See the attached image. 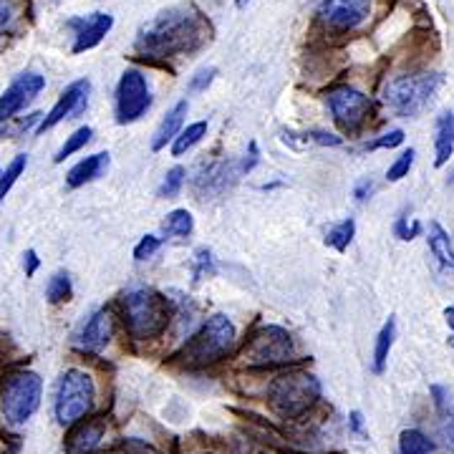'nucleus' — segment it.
Here are the masks:
<instances>
[{
	"instance_id": "obj_1",
	"label": "nucleus",
	"mask_w": 454,
	"mask_h": 454,
	"mask_svg": "<svg viewBox=\"0 0 454 454\" xmlns=\"http://www.w3.org/2000/svg\"><path fill=\"white\" fill-rule=\"evenodd\" d=\"M210 23L192 5H175L154 16L137 35V51L146 59H172L202 49L210 41Z\"/></svg>"
},
{
	"instance_id": "obj_2",
	"label": "nucleus",
	"mask_w": 454,
	"mask_h": 454,
	"mask_svg": "<svg viewBox=\"0 0 454 454\" xmlns=\"http://www.w3.org/2000/svg\"><path fill=\"white\" fill-rule=\"evenodd\" d=\"M232 348H235V325L225 313H215L172 358L184 364L187 369H205L230 356Z\"/></svg>"
},
{
	"instance_id": "obj_3",
	"label": "nucleus",
	"mask_w": 454,
	"mask_h": 454,
	"mask_svg": "<svg viewBox=\"0 0 454 454\" xmlns=\"http://www.w3.org/2000/svg\"><path fill=\"white\" fill-rule=\"evenodd\" d=\"M121 318L131 339H157L167 331L172 318L169 301L152 288H134L121 298Z\"/></svg>"
},
{
	"instance_id": "obj_4",
	"label": "nucleus",
	"mask_w": 454,
	"mask_h": 454,
	"mask_svg": "<svg viewBox=\"0 0 454 454\" xmlns=\"http://www.w3.org/2000/svg\"><path fill=\"white\" fill-rule=\"evenodd\" d=\"M321 399V381L309 372L280 373L268 387V404L280 419H298Z\"/></svg>"
},
{
	"instance_id": "obj_5",
	"label": "nucleus",
	"mask_w": 454,
	"mask_h": 454,
	"mask_svg": "<svg viewBox=\"0 0 454 454\" xmlns=\"http://www.w3.org/2000/svg\"><path fill=\"white\" fill-rule=\"evenodd\" d=\"M442 76L439 74H411V76H396L391 79L381 98L387 109L396 116H417L429 106V101L437 97Z\"/></svg>"
},
{
	"instance_id": "obj_6",
	"label": "nucleus",
	"mask_w": 454,
	"mask_h": 454,
	"mask_svg": "<svg viewBox=\"0 0 454 454\" xmlns=\"http://www.w3.org/2000/svg\"><path fill=\"white\" fill-rule=\"evenodd\" d=\"M295 356L291 333L280 325H260L258 331L245 340L240 358L243 364L253 369H265V366H283L291 364Z\"/></svg>"
},
{
	"instance_id": "obj_7",
	"label": "nucleus",
	"mask_w": 454,
	"mask_h": 454,
	"mask_svg": "<svg viewBox=\"0 0 454 454\" xmlns=\"http://www.w3.org/2000/svg\"><path fill=\"white\" fill-rule=\"evenodd\" d=\"M94 381L86 372L79 369H68L59 381V391H56V419L64 427H74L82 422L83 417L94 409Z\"/></svg>"
},
{
	"instance_id": "obj_8",
	"label": "nucleus",
	"mask_w": 454,
	"mask_h": 454,
	"mask_svg": "<svg viewBox=\"0 0 454 454\" xmlns=\"http://www.w3.org/2000/svg\"><path fill=\"white\" fill-rule=\"evenodd\" d=\"M43 381L35 372L11 373L3 384V414L11 424H23L41 406Z\"/></svg>"
},
{
	"instance_id": "obj_9",
	"label": "nucleus",
	"mask_w": 454,
	"mask_h": 454,
	"mask_svg": "<svg viewBox=\"0 0 454 454\" xmlns=\"http://www.w3.org/2000/svg\"><path fill=\"white\" fill-rule=\"evenodd\" d=\"M152 106V94L146 76L137 68H129L121 74L116 83V121L119 124H134Z\"/></svg>"
},
{
	"instance_id": "obj_10",
	"label": "nucleus",
	"mask_w": 454,
	"mask_h": 454,
	"mask_svg": "<svg viewBox=\"0 0 454 454\" xmlns=\"http://www.w3.org/2000/svg\"><path fill=\"white\" fill-rule=\"evenodd\" d=\"M328 109L333 114V121L339 124L340 129L348 134H356L364 121L372 114V98L366 94H361L354 86H336L325 94Z\"/></svg>"
},
{
	"instance_id": "obj_11",
	"label": "nucleus",
	"mask_w": 454,
	"mask_h": 454,
	"mask_svg": "<svg viewBox=\"0 0 454 454\" xmlns=\"http://www.w3.org/2000/svg\"><path fill=\"white\" fill-rule=\"evenodd\" d=\"M372 13V0H324L318 8V20L325 31L348 33L358 28Z\"/></svg>"
},
{
	"instance_id": "obj_12",
	"label": "nucleus",
	"mask_w": 454,
	"mask_h": 454,
	"mask_svg": "<svg viewBox=\"0 0 454 454\" xmlns=\"http://www.w3.org/2000/svg\"><path fill=\"white\" fill-rule=\"evenodd\" d=\"M43 89H46V79H43L38 71H23L16 82L11 83V86L0 94V121L13 119V116H16L20 109H26Z\"/></svg>"
},
{
	"instance_id": "obj_13",
	"label": "nucleus",
	"mask_w": 454,
	"mask_h": 454,
	"mask_svg": "<svg viewBox=\"0 0 454 454\" xmlns=\"http://www.w3.org/2000/svg\"><path fill=\"white\" fill-rule=\"evenodd\" d=\"M89 94H91V82L89 79H79V82H74L71 86H66V91L53 104V109L41 119L38 131L53 129L56 124H61L66 119H74V116L83 114L86 104H89Z\"/></svg>"
},
{
	"instance_id": "obj_14",
	"label": "nucleus",
	"mask_w": 454,
	"mask_h": 454,
	"mask_svg": "<svg viewBox=\"0 0 454 454\" xmlns=\"http://www.w3.org/2000/svg\"><path fill=\"white\" fill-rule=\"evenodd\" d=\"M66 26L74 31V49L71 51L83 53L104 41V35L112 31L114 18L109 13H91L86 18H71Z\"/></svg>"
},
{
	"instance_id": "obj_15",
	"label": "nucleus",
	"mask_w": 454,
	"mask_h": 454,
	"mask_svg": "<svg viewBox=\"0 0 454 454\" xmlns=\"http://www.w3.org/2000/svg\"><path fill=\"white\" fill-rule=\"evenodd\" d=\"M112 339V318L106 310H97L86 324L82 325V331L76 333L74 346L82 354H98L106 348V343Z\"/></svg>"
},
{
	"instance_id": "obj_16",
	"label": "nucleus",
	"mask_w": 454,
	"mask_h": 454,
	"mask_svg": "<svg viewBox=\"0 0 454 454\" xmlns=\"http://www.w3.org/2000/svg\"><path fill=\"white\" fill-rule=\"evenodd\" d=\"M106 432V419L94 417L89 422H76L66 437V454H94L101 447Z\"/></svg>"
},
{
	"instance_id": "obj_17",
	"label": "nucleus",
	"mask_w": 454,
	"mask_h": 454,
	"mask_svg": "<svg viewBox=\"0 0 454 454\" xmlns=\"http://www.w3.org/2000/svg\"><path fill=\"white\" fill-rule=\"evenodd\" d=\"M187 109H190V104L182 98V101H177V104L167 112V116L160 121V127H157L154 137H152V149H154V152H162L169 142L177 139V134L182 131V121H184V116H187Z\"/></svg>"
},
{
	"instance_id": "obj_18",
	"label": "nucleus",
	"mask_w": 454,
	"mask_h": 454,
	"mask_svg": "<svg viewBox=\"0 0 454 454\" xmlns=\"http://www.w3.org/2000/svg\"><path fill=\"white\" fill-rule=\"evenodd\" d=\"M106 169H109V152H98V154L82 160L76 167H71V172L66 175V184L71 190H76V187H83L86 182H94V179L101 177Z\"/></svg>"
},
{
	"instance_id": "obj_19",
	"label": "nucleus",
	"mask_w": 454,
	"mask_h": 454,
	"mask_svg": "<svg viewBox=\"0 0 454 454\" xmlns=\"http://www.w3.org/2000/svg\"><path fill=\"white\" fill-rule=\"evenodd\" d=\"M454 154V116L442 112L434 124V167H444Z\"/></svg>"
},
{
	"instance_id": "obj_20",
	"label": "nucleus",
	"mask_w": 454,
	"mask_h": 454,
	"mask_svg": "<svg viewBox=\"0 0 454 454\" xmlns=\"http://www.w3.org/2000/svg\"><path fill=\"white\" fill-rule=\"evenodd\" d=\"M427 243H429V250L432 255L437 258V262L444 268V273L454 276V247L450 235L444 232V227L439 223H429V232H427Z\"/></svg>"
},
{
	"instance_id": "obj_21",
	"label": "nucleus",
	"mask_w": 454,
	"mask_h": 454,
	"mask_svg": "<svg viewBox=\"0 0 454 454\" xmlns=\"http://www.w3.org/2000/svg\"><path fill=\"white\" fill-rule=\"evenodd\" d=\"M235 175L238 172L225 162L207 164V167H202L200 177H195V187L197 190H207V192H220L230 184V179H235Z\"/></svg>"
},
{
	"instance_id": "obj_22",
	"label": "nucleus",
	"mask_w": 454,
	"mask_h": 454,
	"mask_svg": "<svg viewBox=\"0 0 454 454\" xmlns=\"http://www.w3.org/2000/svg\"><path fill=\"white\" fill-rule=\"evenodd\" d=\"M394 339H396V321L389 318L387 324L381 325V331L376 336V346H373V372L376 373H384V369H387Z\"/></svg>"
},
{
	"instance_id": "obj_23",
	"label": "nucleus",
	"mask_w": 454,
	"mask_h": 454,
	"mask_svg": "<svg viewBox=\"0 0 454 454\" xmlns=\"http://www.w3.org/2000/svg\"><path fill=\"white\" fill-rule=\"evenodd\" d=\"M205 134H207V121H195V124H190L187 129L179 131L177 139L172 142V154H175V157L187 154L192 146L200 145V142L205 139Z\"/></svg>"
},
{
	"instance_id": "obj_24",
	"label": "nucleus",
	"mask_w": 454,
	"mask_h": 454,
	"mask_svg": "<svg viewBox=\"0 0 454 454\" xmlns=\"http://www.w3.org/2000/svg\"><path fill=\"white\" fill-rule=\"evenodd\" d=\"M434 444L432 439L422 434L419 429H404L399 437V454H432Z\"/></svg>"
},
{
	"instance_id": "obj_25",
	"label": "nucleus",
	"mask_w": 454,
	"mask_h": 454,
	"mask_svg": "<svg viewBox=\"0 0 454 454\" xmlns=\"http://www.w3.org/2000/svg\"><path fill=\"white\" fill-rule=\"evenodd\" d=\"M195 227V220L187 210H175L167 215V220L162 223V230L167 238H187Z\"/></svg>"
},
{
	"instance_id": "obj_26",
	"label": "nucleus",
	"mask_w": 454,
	"mask_h": 454,
	"mask_svg": "<svg viewBox=\"0 0 454 454\" xmlns=\"http://www.w3.org/2000/svg\"><path fill=\"white\" fill-rule=\"evenodd\" d=\"M354 235H356V223L348 217V220H340L339 225H333L328 230V235H325V245H331L333 250H339L343 253L351 240H354Z\"/></svg>"
},
{
	"instance_id": "obj_27",
	"label": "nucleus",
	"mask_w": 454,
	"mask_h": 454,
	"mask_svg": "<svg viewBox=\"0 0 454 454\" xmlns=\"http://www.w3.org/2000/svg\"><path fill=\"white\" fill-rule=\"evenodd\" d=\"M91 137H94V131H91V127H82V129H76L68 139L64 142V146L56 152V162H64L66 157H71V154H76V152H82L83 146L91 142Z\"/></svg>"
},
{
	"instance_id": "obj_28",
	"label": "nucleus",
	"mask_w": 454,
	"mask_h": 454,
	"mask_svg": "<svg viewBox=\"0 0 454 454\" xmlns=\"http://www.w3.org/2000/svg\"><path fill=\"white\" fill-rule=\"evenodd\" d=\"M46 298L53 306L66 303L71 298V278H68V273H56L51 278L49 286H46Z\"/></svg>"
},
{
	"instance_id": "obj_29",
	"label": "nucleus",
	"mask_w": 454,
	"mask_h": 454,
	"mask_svg": "<svg viewBox=\"0 0 454 454\" xmlns=\"http://www.w3.org/2000/svg\"><path fill=\"white\" fill-rule=\"evenodd\" d=\"M26 164H28V160H26V154H18L13 162L8 164V169L0 175V202H3V197L11 192V187L16 184V179L23 175V169H26Z\"/></svg>"
},
{
	"instance_id": "obj_30",
	"label": "nucleus",
	"mask_w": 454,
	"mask_h": 454,
	"mask_svg": "<svg viewBox=\"0 0 454 454\" xmlns=\"http://www.w3.org/2000/svg\"><path fill=\"white\" fill-rule=\"evenodd\" d=\"M184 169L182 167H172L167 175H164L162 184H160V192L157 195L164 197V200H172V197L179 195V190H182V184H184Z\"/></svg>"
},
{
	"instance_id": "obj_31",
	"label": "nucleus",
	"mask_w": 454,
	"mask_h": 454,
	"mask_svg": "<svg viewBox=\"0 0 454 454\" xmlns=\"http://www.w3.org/2000/svg\"><path fill=\"white\" fill-rule=\"evenodd\" d=\"M414 157H417V152L414 149H406L402 157H396V162L391 164L389 172H387V179L389 182H399V179H404L409 175V169L414 167Z\"/></svg>"
},
{
	"instance_id": "obj_32",
	"label": "nucleus",
	"mask_w": 454,
	"mask_h": 454,
	"mask_svg": "<svg viewBox=\"0 0 454 454\" xmlns=\"http://www.w3.org/2000/svg\"><path fill=\"white\" fill-rule=\"evenodd\" d=\"M114 454H162L160 450H154L152 444H146L145 439H121L116 447H114Z\"/></svg>"
},
{
	"instance_id": "obj_33",
	"label": "nucleus",
	"mask_w": 454,
	"mask_h": 454,
	"mask_svg": "<svg viewBox=\"0 0 454 454\" xmlns=\"http://www.w3.org/2000/svg\"><path fill=\"white\" fill-rule=\"evenodd\" d=\"M18 18L16 0H0V38L13 28Z\"/></svg>"
},
{
	"instance_id": "obj_34",
	"label": "nucleus",
	"mask_w": 454,
	"mask_h": 454,
	"mask_svg": "<svg viewBox=\"0 0 454 454\" xmlns=\"http://www.w3.org/2000/svg\"><path fill=\"white\" fill-rule=\"evenodd\" d=\"M160 245H162V240H160L157 235H145V238L139 240V245L134 247V258L137 260L152 258V255L160 250Z\"/></svg>"
},
{
	"instance_id": "obj_35",
	"label": "nucleus",
	"mask_w": 454,
	"mask_h": 454,
	"mask_svg": "<svg viewBox=\"0 0 454 454\" xmlns=\"http://www.w3.org/2000/svg\"><path fill=\"white\" fill-rule=\"evenodd\" d=\"M215 74H217V68L215 66H207V68H200L195 76L190 79V91H207V86L215 79Z\"/></svg>"
},
{
	"instance_id": "obj_36",
	"label": "nucleus",
	"mask_w": 454,
	"mask_h": 454,
	"mask_svg": "<svg viewBox=\"0 0 454 454\" xmlns=\"http://www.w3.org/2000/svg\"><path fill=\"white\" fill-rule=\"evenodd\" d=\"M404 142V131L402 129H391L387 134H381L379 139H373L369 149H394V146H399Z\"/></svg>"
},
{
	"instance_id": "obj_37",
	"label": "nucleus",
	"mask_w": 454,
	"mask_h": 454,
	"mask_svg": "<svg viewBox=\"0 0 454 454\" xmlns=\"http://www.w3.org/2000/svg\"><path fill=\"white\" fill-rule=\"evenodd\" d=\"M394 232H396V238H399V240H414V238L422 232V223H417V220H414V223L409 225V220L402 217V220L396 223V227H394Z\"/></svg>"
},
{
	"instance_id": "obj_38",
	"label": "nucleus",
	"mask_w": 454,
	"mask_h": 454,
	"mask_svg": "<svg viewBox=\"0 0 454 454\" xmlns=\"http://www.w3.org/2000/svg\"><path fill=\"white\" fill-rule=\"evenodd\" d=\"M306 137V142H316V145L321 146H339L343 139L336 137V134H328V131H306L303 134Z\"/></svg>"
},
{
	"instance_id": "obj_39",
	"label": "nucleus",
	"mask_w": 454,
	"mask_h": 454,
	"mask_svg": "<svg viewBox=\"0 0 454 454\" xmlns=\"http://www.w3.org/2000/svg\"><path fill=\"white\" fill-rule=\"evenodd\" d=\"M212 273V255H210V250H197V268H195V276L197 280L200 278H205V276H210Z\"/></svg>"
},
{
	"instance_id": "obj_40",
	"label": "nucleus",
	"mask_w": 454,
	"mask_h": 454,
	"mask_svg": "<svg viewBox=\"0 0 454 454\" xmlns=\"http://www.w3.org/2000/svg\"><path fill=\"white\" fill-rule=\"evenodd\" d=\"M439 434H442V439H444V447L454 452V414H450V417L444 419L442 429H439Z\"/></svg>"
},
{
	"instance_id": "obj_41",
	"label": "nucleus",
	"mask_w": 454,
	"mask_h": 454,
	"mask_svg": "<svg viewBox=\"0 0 454 454\" xmlns=\"http://www.w3.org/2000/svg\"><path fill=\"white\" fill-rule=\"evenodd\" d=\"M38 265H41V260L35 255V250H26L23 253V268H26V276L31 278L35 270H38Z\"/></svg>"
},
{
	"instance_id": "obj_42",
	"label": "nucleus",
	"mask_w": 454,
	"mask_h": 454,
	"mask_svg": "<svg viewBox=\"0 0 454 454\" xmlns=\"http://www.w3.org/2000/svg\"><path fill=\"white\" fill-rule=\"evenodd\" d=\"M372 192H373V182H372V179H361L356 187H354V197H356L358 202H364V200L372 195Z\"/></svg>"
},
{
	"instance_id": "obj_43",
	"label": "nucleus",
	"mask_w": 454,
	"mask_h": 454,
	"mask_svg": "<svg viewBox=\"0 0 454 454\" xmlns=\"http://www.w3.org/2000/svg\"><path fill=\"white\" fill-rule=\"evenodd\" d=\"M444 321H447L450 331H452V336H450V343H452V348H454V306H452V309H444Z\"/></svg>"
},
{
	"instance_id": "obj_44",
	"label": "nucleus",
	"mask_w": 454,
	"mask_h": 454,
	"mask_svg": "<svg viewBox=\"0 0 454 454\" xmlns=\"http://www.w3.org/2000/svg\"><path fill=\"white\" fill-rule=\"evenodd\" d=\"M351 427H354V429H361V414H358V411H354V414H351Z\"/></svg>"
},
{
	"instance_id": "obj_45",
	"label": "nucleus",
	"mask_w": 454,
	"mask_h": 454,
	"mask_svg": "<svg viewBox=\"0 0 454 454\" xmlns=\"http://www.w3.org/2000/svg\"><path fill=\"white\" fill-rule=\"evenodd\" d=\"M247 3H250V0H235V5H238V8H245Z\"/></svg>"
},
{
	"instance_id": "obj_46",
	"label": "nucleus",
	"mask_w": 454,
	"mask_h": 454,
	"mask_svg": "<svg viewBox=\"0 0 454 454\" xmlns=\"http://www.w3.org/2000/svg\"><path fill=\"white\" fill-rule=\"evenodd\" d=\"M0 175H3V169H0Z\"/></svg>"
}]
</instances>
